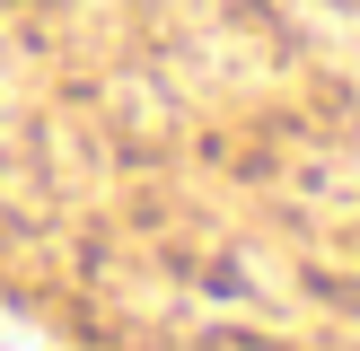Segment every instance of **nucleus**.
Instances as JSON below:
<instances>
[{
  "instance_id": "1",
  "label": "nucleus",
  "mask_w": 360,
  "mask_h": 351,
  "mask_svg": "<svg viewBox=\"0 0 360 351\" xmlns=\"http://www.w3.org/2000/svg\"><path fill=\"white\" fill-rule=\"evenodd\" d=\"M0 351H35V343H27V333H18V325H0Z\"/></svg>"
}]
</instances>
